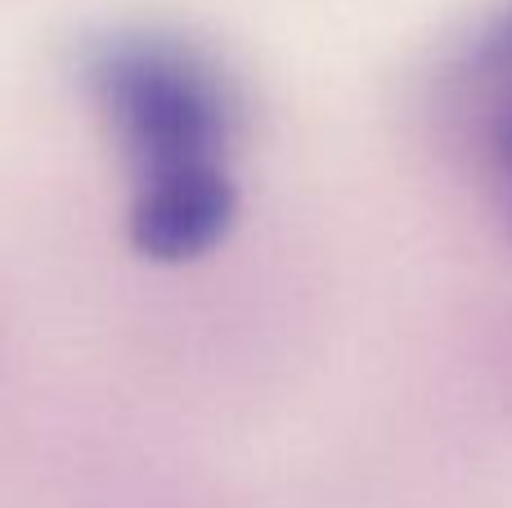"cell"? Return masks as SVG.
<instances>
[{
  "label": "cell",
  "instance_id": "6da1fadb",
  "mask_svg": "<svg viewBox=\"0 0 512 508\" xmlns=\"http://www.w3.org/2000/svg\"><path fill=\"white\" fill-rule=\"evenodd\" d=\"M90 86L135 171V252L203 257L234 221V113L216 68L171 36H113L90 59Z\"/></svg>",
  "mask_w": 512,
  "mask_h": 508
},
{
  "label": "cell",
  "instance_id": "7a4b0ae2",
  "mask_svg": "<svg viewBox=\"0 0 512 508\" xmlns=\"http://www.w3.org/2000/svg\"><path fill=\"white\" fill-rule=\"evenodd\" d=\"M499 158H504V185H508V212H512V122L504 126V140H499Z\"/></svg>",
  "mask_w": 512,
  "mask_h": 508
},
{
  "label": "cell",
  "instance_id": "3957f363",
  "mask_svg": "<svg viewBox=\"0 0 512 508\" xmlns=\"http://www.w3.org/2000/svg\"><path fill=\"white\" fill-rule=\"evenodd\" d=\"M508 50H512V32H508Z\"/></svg>",
  "mask_w": 512,
  "mask_h": 508
}]
</instances>
